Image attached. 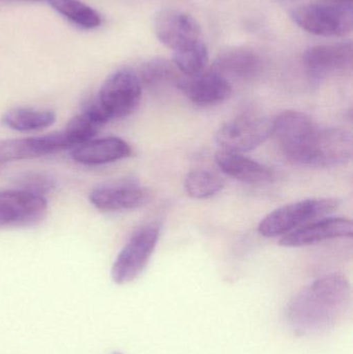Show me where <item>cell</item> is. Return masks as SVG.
I'll return each mask as SVG.
<instances>
[{
	"instance_id": "1",
	"label": "cell",
	"mask_w": 353,
	"mask_h": 354,
	"mask_svg": "<svg viewBox=\"0 0 353 354\" xmlns=\"http://www.w3.org/2000/svg\"><path fill=\"white\" fill-rule=\"evenodd\" d=\"M352 288L343 274L317 279L290 301L286 310L288 326L298 335L321 334L331 330L348 312Z\"/></svg>"
},
{
	"instance_id": "2",
	"label": "cell",
	"mask_w": 353,
	"mask_h": 354,
	"mask_svg": "<svg viewBox=\"0 0 353 354\" xmlns=\"http://www.w3.org/2000/svg\"><path fill=\"white\" fill-rule=\"evenodd\" d=\"M142 84L138 74L131 68H120L112 73L99 88L90 105L106 122L128 118L140 105Z\"/></svg>"
},
{
	"instance_id": "3",
	"label": "cell",
	"mask_w": 353,
	"mask_h": 354,
	"mask_svg": "<svg viewBox=\"0 0 353 354\" xmlns=\"http://www.w3.org/2000/svg\"><path fill=\"white\" fill-rule=\"evenodd\" d=\"M290 18L307 32L327 37H342L352 31V4L308 3L289 12Z\"/></svg>"
},
{
	"instance_id": "4",
	"label": "cell",
	"mask_w": 353,
	"mask_h": 354,
	"mask_svg": "<svg viewBox=\"0 0 353 354\" xmlns=\"http://www.w3.org/2000/svg\"><path fill=\"white\" fill-rule=\"evenodd\" d=\"M339 202L332 198L306 199L294 202L274 210L263 218L258 231L265 237L286 235L308 223L337 209Z\"/></svg>"
},
{
	"instance_id": "5",
	"label": "cell",
	"mask_w": 353,
	"mask_h": 354,
	"mask_svg": "<svg viewBox=\"0 0 353 354\" xmlns=\"http://www.w3.org/2000/svg\"><path fill=\"white\" fill-rule=\"evenodd\" d=\"M160 234V224L151 223L132 235L112 264L111 278L115 284H128L142 274L157 248Z\"/></svg>"
},
{
	"instance_id": "6",
	"label": "cell",
	"mask_w": 353,
	"mask_h": 354,
	"mask_svg": "<svg viewBox=\"0 0 353 354\" xmlns=\"http://www.w3.org/2000/svg\"><path fill=\"white\" fill-rule=\"evenodd\" d=\"M353 140L352 133L343 129H317L304 156L300 166L311 168L339 167L352 160Z\"/></svg>"
},
{
	"instance_id": "7",
	"label": "cell",
	"mask_w": 353,
	"mask_h": 354,
	"mask_svg": "<svg viewBox=\"0 0 353 354\" xmlns=\"http://www.w3.org/2000/svg\"><path fill=\"white\" fill-rule=\"evenodd\" d=\"M273 118L242 115L224 124L216 134L220 149L246 153L253 151L273 136Z\"/></svg>"
},
{
	"instance_id": "8",
	"label": "cell",
	"mask_w": 353,
	"mask_h": 354,
	"mask_svg": "<svg viewBox=\"0 0 353 354\" xmlns=\"http://www.w3.org/2000/svg\"><path fill=\"white\" fill-rule=\"evenodd\" d=\"M45 196L25 189L0 192V227L32 226L45 218Z\"/></svg>"
},
{
	"instance_id": "9",
	"label": "cell",
	"mask_w": 353,
	"mask_h": 354,
	"mask_svg": "<svg viewBox=\"0 0 353 354\" xmlns=\"http://www.w3.org/2000/svg\"><path fill=\"white\" fill-rule=\"evenodd\" d=\"M276 137L286 159L298 163L309 139L318 128L316 122L300 111H285L273 118Z\"/></svg>"
},
{
	"instance_id": "10",
	"label": "cell",
	"mask_w": 353,
	"mask_h": 354,
	"mask_svg": "<svg viewBox=\"0 0 353 354\" xmlns=\"http://www.w3.org/2000/svg\"><path fill=\"white\" fill-rule=\"evenodd\" d=\"M352 41H340L308 48L303 64L313 79L323 80L352 70Z\"/></svg>"
},
{
	"instance_id": "11",
	"label": "cell",
	"mask_w": 353,
	"mask_h": 354,
	"mask_svg": "<svg viewBox=\"0 0 353 354\" xmlns=\"http://www.w3.org/2000/svg\"><path fill=\"white\" fill-rule=\"evenodd\" d=\"M153 28L158 39L173 52L202 41L198 22L175 8L161 10L155 17Z\"/></svg>"
},
{
	"instance_id": "12",
	"label": "cell",
	"mask_w": 353,
	"mask_h": 354,
	"mask_svg": "<svg viewBox=\"0 0 353 354\" xmlns=\"http://www.w3.org/2000/svg\"><path fill=\"white\" fill-rule=\"evenodd\" d=\"M176 86L194 105L211 107L227 101L232 95L229 80L216 71L180 77Z\"/></svg>"
},
{
	"instance_id": "13",
	"label": "cell",
	"mask_w": 353,
	"mask_h": 354,
	"mask_svg": "<svg viewBox=\"0 0 353 354\" xmlns=\"http://www.w3.org/2000/svg\"><path fill=\"white\" fill-rule=\"evenodd\" d=\"M147 197L136 180H124L95 187L89 194V201L101 212H116L142 207Z\"/></svg>"
},
{
	"instance_id": "14",
	"label": "cell",
	"mask_w": 353,
	"mask_h": 354,
	"mask_svg": "<svg viewBox=\"0 0 353 354\" xmlns=\"http://www.w3.org/2000/svg\"><path fill=\"white\" fill-rule=\"evenodd\" d=\"M353 225L345 218H325L313 221L284 235L280 245L300 248L337 239H352Z\"/></svg>"
},
{
	"instance_id": "15",
	"label": "cell",
	"mask_w": 353,
	"mask_h": 354,
	"mask_svg": "<svg viewBox=\"0 0 353 354\" xmlns=\"http://www.w3.org/2000/svg\"><path fill=\"white\" fill-rule=\"evenodd\" d=\"M70 149L62 132L30 138L0 140V163L37 159Z\"/></svg>"
},
{
	"instance_id": "16",
	"label": "cell",
	"mask_w": 353,
	"mask_h": 354,
	"mask_svg": "<svg viewBox=\"0 0 353 354\" xmlns=\"http://www.w3.org/2000/svg\"><path fill=\"white\" fill-rule=\"evenodd\" d=\"M263 68L261 56L247 47H229L218 54L213 70L228 79L251 80L260 75Z\"/></svg>"
},
{
	"instance_id": "17",
	"label": "cell",
	"mask_w": 353,
	"mask_h": 354,
	"mask_svg": "<svg viewBox=\"0 0 353 354\" xmlns=\"http://www.w3.org/2000/svg\"><path fill=\"white\" fill-rule=\"evenodd\" d=\"M215 160L224 174L249 185H267L273 183L276 177L273 170L240 153L219 149Z\"/></svg>"
},
{
	"instance_id": "18",
	"label": "cell",
	"mask_w": 353,
	"mask_h": 354,
	"mask_svg": "<svg viewBox=\"0 0 353 354\" xmlns=\"http://www.w3.org/2000/svg\"><path fill=\"white\" fill-rule=\"evenodd\" d=\"M132 155L128 142L117 137L93 139L73 149L72 158L77 163L87 166L104 165L126 159Z\"/></svg>"
},
{
	"instance_id": "19",
	"label": "cell",
	"mask_w": 353,
	"mask_h": 354,
	"mask_svg": "<svg viewBox=\"0 0 353 354\" xmlns=\"http://www.w3.org/2000/svg\"><path fill=\"white\" fill-rule=\"evenodd\" d=\"M106 124L107 122L97 113V110L88 104L80 114L68 122L62 134L66 137L70 149H74L95 139V135Z\"/></svg>"
},
{
	"instance_id": "20",
	"label": "cell",
	"mask_w": 353,
	"mask_h": 354,
	"mask_svg": "<svg viewBox=\"0 0 353 354\" xmlns=\"http://www.w3.org/2000/svg\"><path fill=\"white\" fill-rule=\"evenodd\" d=\"M1 122L3 126L17 132H35L53 126L56 114L52 110L19 107L8 110L2 116Z\"/></svg>"
},
{
	"instance_id": "21",
	"label": "cell",
	"mask_w": 353,
	"mask_h": 354,
	"mask_svg": "<svg viewBox=\"0 0 353 354\" xmlns=\"http://www.w3.org/2000/svg\"><path fill=\"white\" fill-rule=\"evenodd\" d=\"M50 6L66 20L79 28L90 29L101 26L102 16L88 4L80 0H48Z\"/></svg>"
},
{
	"instance_id": "22",
	"label": "cell",
	"mask_w": 353,
	"mask_h": 354,
	"mask_svg": "<svg viewBox=\"0 0 353 354\" xmlns=\"http://www.w3.org/2000/svg\"><path fill=\"white\" fill-rule=\"evenodd\" d=\"M137 74L142 87L149 89H157L170 83L176 85L180 79L173 62L164 58L147 60L140 66Z\"/></svg>"
},
{
	"instance_id": "23",
	"label": "cell",
	"mask_w": 353,
	"mask_h": 354,
	"mask_svg": "<svg viewBox=\"0 0 353 354\" xmlns=\"http://www.w3.org/2000/svg\"><path fill=\"white\" fill-rule=\"evenodd\" d=\"M225 183L221 176L209 170L196 169L184 179L186 193L194 199H207L222 191Z\"/></svg>"
},
{
	"instance_id": "24",
	"label": "cell",
	"mask_w": 353,
	"mask_h": 354,
	"mask_svg": "<svg viewBox=\"0 0 353 354\" xmlns=\"http://www.w3.org/2000/svg\"><path fill=\"white\" fill-rule=\"evenodd\" d=\"M173 64L186 77L200 74L209 64V50L202 41L173 52Z\"/></svg>"
},
{
	"instance_id": "25",
	"label": "cell",
	"mask_w": 353,
	"mask_h": 354,
	"mask_svg": "<svg viewBox=\"0 0 353 354\" xmlns=\"http://www.w3.org/2000/svg\"><path fill=\"white\" fill-rule=\"evenodd\" d=\"M24 189L31 193L43 195L46 192L50 191L55 187V183L51 177L44 176V174H31L24 178Z\"/></svg>"
},
{
	"instance_id": "26",
	"label": "cell",
	"mask_w": 353,
	"mask_h": 354,
	"mask_svg": "<svg viewBox=\"0 0 353 354\" xmlns=\"http://www.w3.org/2000/svg\"><path fill=\"white\" fill-rule=\"evenodd\" d=\"M20 1H43V0H20Z\"/></svg>"
},
{
	"instance_id": "27",
	"label": "cell",
	"mask_w": 353,
	"mask_h": 354,
	"mask_svg": "<svg viewBox=\"0 0 353 354\" xmlns=\"http://www.w3.org/2000/svg\"><path fill=\"white\" fill-rule=\"evenodd\" d=\"M339 1H343V2H345V3H346V2H350H350L352 1V0H339Z\"/></svg>"
},
{
	"instance_id": "28",
	"label": "cell",
	"mask_w": 353,
	"mask_h": 354,
	"mask_svg": "<svg viewBox=\"0 0 353 354\" xmlns=\"http://www.w3.org/2000/svg\"><path fill=\"white\" fill-rule=\"evenodd\" d=\"M112 354H122L120 353H112Z\"/></svg>"
}]
</instances>
